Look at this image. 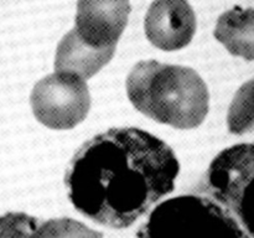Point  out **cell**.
<instances>
[{"mask_svg": "<svg viewBox=\"0 0 254 238\" xmlns=\"http://www.w3.org/2000/svg\"><path fill=\"white\" fill-rule=\"evenodd\" d=\"M180 164L173 149L139 128H112L87 140L64 175L79 213L123 230L175 188Z\"/></svg>", "mask_w": 254, "mask_h": 238, "instance_id": "cell-1", "label": "cell"}, {"mask_svg": "<svg viewBox=\"0 0 254 238\" xmlns=\"http://www.w3.org/2000/svg\"><path fill=\"white\" fill-rule=\"evenodd\" d=\"M130 103L144 116L178 129L197 128L205 120L210 94L195 69L158 61H140L127 78Z\"/></svg>", "mask_w": 254, "mask_h": 238, "instance_id": "cell-2", "label": "cell"}, {"mask_svg": "<svg viewBox=\"0 0 254 238\" xmlns=\"http://www.w3.org/2000/svg\"><path fill=\"white\" fill-rule=\"evenodd\" d=\"M136 238H250L223 206L208 197L181 195L159 203Z\"/></svg>", "mask_w": 254, "mask_h": 238, "instance_id": "cell-3", "label": "cell"}, {"mask_svg": "<svg viewBox=\"0 0 254 238\" xmlns=\"http://www.w3.org/2000/svg\"><path fill=\"white\" fill-rule=\"evenodd\" d=\"M201 191L223 206L254 238V143L221 151L211 161Z\"/></svg>", "mask_w": 254, "mask_h": 238, "instance_id": "cell-4", "label": "cell"}, {"mask_svg": "<svg viewBox=\"0 0 254 238\" xmlns=\"http://www.w3.org/2000/svg\"><path fill=\"white\" fill-rule=\"evenodd\" d=\"M37 120L56 130H67L86 119L91 94L83 78L68 72H55L35 84L30 97Z\"/></svg>", "mask_w": 254, "mask_h": 238, "instance_id": "cell-5", "label": "cell"}, {"mask_svg": "<svg viewBox=\"0 0 254 238\" xmlns=\"http://www.w3.org/2000/svg\"><path fill=\"white\" fill-rule=\"evenodd\" d=\"M149 41L164 51L188 46L196 32V16L188 0H154L144 22Z\"/></svg>", "mask_w": 254, "mask_h": 238, "instance_id": "cell-6", "label": "cell"}, {"mask_svg": "<svg viewBox=\"0 0 254 238\" xmlns=\"http://www.w3.org/2000/svg\"><path fill=\"white\" fill-rule=\"evenodd\" d=\"M129 14V0H78L74 29L89 46H117Z\"/></svg>", "mask_w": 254, "mask_h": 238, "instance_id": "cell-7", "label": "cell"}, {"mask_svg": "<svg viewBox=\"0 0 254 238\" xmlns=\"http://www.w3.org/2000/svg\"><path fill=\"white\" fill-rule=\"evenodd\" d=\"M0 238H103V233L73 218L44 221L24 212H7L0 216Z\"/></svg>", "mask_w": 254, "mask_h": 238, "instance_id": "cell-8", "label": "cell"}, {"mask_svg": "<svg viewBox=\"0 0 254 238\" xmlns=\"http://www.w3.org/2000/svg\"><path fill=\"white\" fill-rule=\"evenodd\" d=\"M116 46L106 49L89 46L73 27L62 37L57 46L55 69L56 72L74 73L83 79L91 78L111 61Z\"/></svg>", "mask_w": 254, "mask_h": 238, "instance_id": "cell-9", "label": "cell"}, {"mask_svg": "<svg viewBox=\"0 0 254 238\" xmlns=\"http://www.w3.org/2000/svg\"><path fill=\"white\" fill-rule=\"evenodd\" d=\"M213 35L231 55L254 61V7L235 6L223 12Z\"/></svg>", "mask_w": 254, "mask_h": 238, "instance_id": "cell-10", "label": "cell"}, {"mask_svg": "<svg viewBox=\"0 0 254 238\" xmlns=\"http://www.w3.org/2000/svg\"><path fill=\"white\" fill-rule=\"evenodd\" d=\"M228 130L236 135L254 131V78L235 94L227 114Z\"/></svg>", "mask_w": 254, "mask_h": 238, "instance_id": "cell-11", "label": "cell"}]
</instances>
